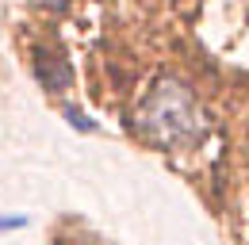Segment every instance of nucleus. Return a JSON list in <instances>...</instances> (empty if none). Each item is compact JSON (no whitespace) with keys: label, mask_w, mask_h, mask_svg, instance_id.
I'll return each mask as SVG.
<instances>
[{"label":"nucleus","mask_w":249,"mask_h":245,"mask_svg":"<svg viewBox=\"0 0 249 245\" xmlns=\"http://www.w3.org/2000/svg\"><path fill=\"white\" fill-rule=\"evenodd\" d=\"M65 115H69V119L77 122V130H92V122L85 119V115H81V111H77V107H65Z\"/></svg>","instance_id":"3"},{"label":"nucleus","mask_w":249,"mask_h":245,"mask_svg":"<svg viewBox=\"0 0 249 245\" xmlns=\"http://www.w3.org/2000/svg\"><path fill=\"white\" fill-rule=\"evenodd\" d=\"M138 130L161 150H192L207 134V119L180 81L161 77L138 107Z\"/></svg>","instance_id":"1"},{"label":"nucleus","mask_w":249,"mask_h":245,"mask_svg":"<svg viewBox=\"0 0 249 245\" xmlns=\"http://www.w3.org/2000/svg\"><path fill=\"white\" fill-rule=\"evenodd\" d=\"M27 214H0V230H23Z\"/></svg>","instance_id":"2"}]
</instances>
